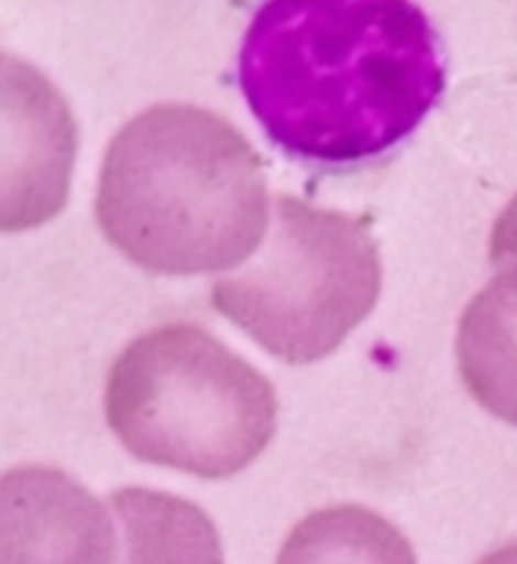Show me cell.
I'll return each instance as SVG.
<instances>
[{
    "mask_svg": "<svg viewBox=\"0 0 517 564\" xmlns=\"http://www.w3.org/2000/svg\"><path fill=\"white\" fill-rule=\"evenodd\" d=\"M3 495V564H117L113 512L62 468H9Z\"/></svg>",
    "mask_w": 517,
    "mask_h": 564,
    "instance_id": "obj_5",
    "label": "cell"
},
{
    "mask_svg": "<svg viewBox=\"0 0 517 564\" xmlns=\"http://www.w3.org/2000/svg\"><path fill=\"white\" fill-rule=\"evenodd\" d=\"M108 507L120 527L117 564H224L212 518L178 495L125 486Z\"/></svg>",
    "mask_w": 517,
    "mask_h": 564,
    "instance_id": "obj_8",
    "label": "cell"
},
{
    "mask_svg": "<svg viewBox=\"0 0 517 564\" xmlns=\"http://www.w3.org/2000/svg\"><path fill=\"white\" fill-rule=\"evenodd\" d=\"M274 384L195 323L143 332L108 372L106 420L131 457L224 480L276 431Z\"/></svg>",
    "mask_w": 517,
    "mask_h": 564,
    "instance_id": "obj_3",
    "label": "cell"
},
{
    "mask_svg": "<svg viewBox=\"0 0 517 564\" xmlns=\"http://www.w3.org/2000/svg\"><path fill=\"white\" fill-rule=\"evenodd\" d=\"M457 367L471 399L517 427V259L462 312Z\"/></svg>",
    "mask_w": 517,
    "mask_h": 564,
    "instance_id": "obj_7",
    "label": "cell"
},
{
    "mask_svg": "<svg viewBox=\"0 0 517 564\" xmlns=\"http://www.w3.org/2000/svg\"><path fill=\"white\" fill-rule=\"evenodd\" d=\"M276 564H416L410 541L358 503L317 509L292 530Z\"/></svg>",
    "mask_w": 517,
    "mask_h": 564,
    "instance_id": "obj_9",
    "label": "cell"
},
{
    "mask_svg": "<svg viewBox=\"0 0 517 564\" xmlns=\"http://www.w3.org/2000/svg\"><path fill=\"white\" fill-rule=\"evenodd\" d=\"M444 82L437 26L398 0H274L239 47V88L267 140L329 172L398 149Z\"/></svg>",
    "mask_w": 517,
    "mask_h": 564,
    "instance_id": "obj_1",
    "label": "cell"
},
{
    "mask_svg": "<svg viewBox=\"0 0 517 564\" xmlns=\"http://www.w3.org/2000/svg\"><path fill=\"white\" fill-rule=\"evenodd\" d=\"M477 564H517V541L512 544H503V547L485 553Z\"/></svg>",
    "mask_w": 517,
    "mask_h": 564,
    "instance_id": "obj_11",
    "label": "cell"
},
{
    "mask_svg": "<svg viewBox=\"0 0 517 564\" xmlns=\"http://www.w3.org/2000/svg\"><path fill=\"white\" fill-rule=\"evenodd\" d=\"M488 259L492 265L503 268L517 259V193L506 204L492 227V239H488Z\"/></svg>",
    "mask_w": 517,
    "mask_h": 564,
    "instance_id": "obj_10",
    "label": "cell"
},
{
    "mask_svg": "<svg viewBox=\"0 0 517 564\" xmlns=\"http://www.w3.org/2000/svg\"><path fill=\"white\" fill-rule=\"evenodd\" d=\"M94 213L108 242L148 274H216L265 242V163L221 113L161 102L113 134Z\"/></svg>",
    "mask_w": 517,
    "mask_h": 564,
    "instance_id": "obj_2",
    "label": "cell"
},
{
    "mask_svg": "<svg viewBox=\"0 0 517 564\" xmlns=\"http://www.w3.org/2000/svg\"><path fill=\"white\" fill-rule=\"evenodd\" d=\"M381 250L364 218L276 195L258 257L212 282L221 317L285 364H315L372 315Z\"/></svg>",
    "mask_w": 517,
    "mask_h": 564,
    "instance_id": "obj_4",
    "label": "cell"
},
{
    "mask_svg": "<svg viewBox=\"0 0 517 564\" xmlns=\"http://www.w3.org/2000/svg\"><path fill=\"white\" fill-rule=\"evenodd\" d=\"M30 102L24 106L15 82L3 76V202L30 186L21 207L3 218V230L38 227L67 202V181L76 152L74 120L56 88L30 67Z\"/></svg>",
    "mask_w": 517,
    "mask_h": 564,
    "instance_id": "obj_6",
    "label": "cell"
}]
</instances>
